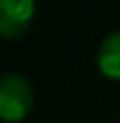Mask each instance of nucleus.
Returning <instances> with one entry per match:
<instances>
[{
  "label": "nucleus",
  "instance_id": "obj_1",
  "mask_svg": "<svg viewBox=\"0 0 120 123\" xmlns=\"http://www.w3.org/2000/svg\"><path fill=\"white\" fill-rule=\"evenodd\" d=\"M35 105V86L18 70L0 73V121L20 123Z\"/></svg>",
  "mask_w": 120,
  "mask_h": 123
},
{
  "label": "nucleus",
  "instance_id": "obj_2",
  "mask_svg": "<svg viewBox=\"0 0 120 123\" xmlns=\"http://www.w3.org/2000/svg\"><path fill=\"white\" fill-rule=\"evenodd\" d=\"M35 0H0V38L15 40L30 30L35 20Z\"/></svg>",
  "mask_w": 120,
  "mask_h": 123
},
{
  "label": "nucleus",
  "instance_id": "obj_3",
  "mask_svg": "<svg viewBox=\"0 0 120 123\" xmlns=\"http://www.w3.org/2000/svg\"><path fill=\"white\" fill-rule=\"evenodd\" d=\"M95 63H98V70L105 78L120 80V30L108 33L100 40L98 53H95Z\"/></svg>",
  "mask_w": 120,
  "mask_h": 123
}]
</instances>
